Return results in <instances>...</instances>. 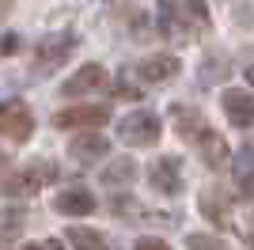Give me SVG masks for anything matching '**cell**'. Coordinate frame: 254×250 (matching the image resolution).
Listing matches in <instances>:
<instances>
[{"label": "cell", "instance_id": "cell-1", "mask_svg": "<svg viewBox=\"0 0 254 250\" xmlns=\"http://www.w3.org/2000/svg\"><path fill=\"white\" fill-rule=\"evenodd\" d=\"M159 133H163V122H159L152 110H133V114L118 118V136H122V144H129V148L156 144Z\"/></svg>", "mask_w": 254, "mask_h": 250}, {"label": "cell", "instance_id": "cell-2", "mask_svg": "<svg viewBox=\"0 0 254 250\" xmlns=\"http://www.w3.org/2000/svg\"><path fill=\"white\" fill-rule=\"evenodd\" d=\"M148 182L156 193H167V197H175V193H182L186 189V175H182V159L179 156H156L148 163Z\"/></svg>", "mask_w": 254, "mask_h": 250}, {"label": "cell", "instance_id": "cell-3", "mask_svg": "<svg viewBox=\"0 0 254 250\" xmlns=\"http://www.w3.org/2000/svg\"><path fill=\"white\" fill-rule=\"evenodd\" d=\"M76 50V38L72 34H53V38H42L38 50H34V72L38 76H50L53 68H61L64 57Z\"/></svg>", "mask_w": 254, "mask_h": 250}, {"label": "cell", "instance_id": "cell-4", "mask_svg": "<svg viewBox=\"0 0 254 250\" xmlns=\"http://www.w3.org/2000/svg\"><path fill=\"white\" fill-rule=\"evenodd\" d=\"M31 129H34V114H31L27 103L11 99V103L0 106V136H8V140H27Z\"/></svg>", "mask_w": 254, "mask_h": 250}, {"label": "cell", "instance_id": "cell-5", "mask_svg": "<svg viewBox=\"0 0 254 250\" xmlns=\"http://www.w3.org/2000/svg\"><path fill=\"white\" fill-rule=\"evenodd\" d=\"M110 122V110L99 103H84V106H64V110H57L53 114V125L57 129H80V125H91V129H99V125Z\"/></svg>", "mask_w": 254, "mask_h": 250}, {"label": "cell", "instance_id": "cell-6", "mask_svg": "<svg viewBox=\"0 0 254 250\" xmlns=\"http://www.w3.org/2000/svg\"><path fill=\"white\" fill-rule=\"evenodd\" d=\"M103 87H110L106 68L103 64H84V68H76V72L61 83V95L76 99V95H95V91H103Z\"/></svg>", "mask_w": 254, "mask_h": 250}, {"label": "cell", "instance_id": "cell-7", "mask_svg": "<svg viewBox=\"0 0 254 250\" xmlns=\"http://www.w3.org/2000/svg\"><path fill=\"white\" fill-rule=\"evenodd\" d=\"M53 175V163H31L23 167L19 175H11V182H4V193H11V197H31V193H38V189L50 182Z\"/></svg>", "mask_w": 254, "mask_h": 250}, {"label": "cell", "instance_id": "cell-8", "mask_svg": "<svg viewBox=\"0 0 254 250\" xmlns=\"http://www.w3.org/2000/svg\"><path fill=\"white\" fill-rule=\"evenodd\" d=\"M220 106H224V118L232 125H239V129L254 125V95L247 87H228L220 95Z\"/></svg>", "mask_w": 254, "mask_h": 250}, {"label": "cell", "instance_id": "cell-9", "mask_svg": "<svg viewBox=\"0 0 254 250\" xmlns=\"http://www.w3.org/2000/svg\"><path fill=\"white\" fill-rule=\"evenodd\" d=\"M193 140H197V152H201V159H205L209 167L228 163V140H224L216 129H209V125H205V129L193 136Z\"/></svg>", "mask_w": 254, "mask_h": 250}, {"label": "cell", "instance_id": "cell-10", "mask_svg": "<svg viewBox=\"0 0 254 250\" xmlns=\"http://www.w3.org/2000/svg\"><path fill=\"white\" fill-rule=\"evenodd\" d=\"M53 208L61 212V216H87V212H95V197L87 193V189H61Z\"/></svg>", "mask_w": 254, "mask_h": 250}, {"label": "cell", "instance_id": "cell-11", "mask_svg": "<svg viewBox=\"0 0 254 250\" xmlns=\"http://www.w3.org/2000/svg\"><path fill=\"white\" fill-rule=\"evenodd\" d=\"M68 148H72V159H80V163H95V159H106L110 140L99 136V133H84V136H76Z\"/></svg>", "mask_w": 254, "mask_h": 250}, {"label": "cell", "instance_id": "cell-12", "mask_svg": "<svg viewBox=\"0 0 254 250\" xmlns=\"http://www.w3.org/2000/svg\"><path fill=\"white\" fill-rule=\"evenodd\" d=\"M175 72H179V57H175V53H156V57H144V61H140V76L148 83H163Z\"/></svg>", "mask_w": 254, "mask_h": 250}, {"label": "cell", "instance_id": "cell-13", "mask_svg": "<svg viewBox=\"0 0 254 250\" xmlns=\"http://www.w3.org/2000/svg\"><path fill=\"white\" fill-rule=\"evenodd\" d=\"M232 175L247 197H254V148H239L232 156Z\"/></svg>", "mask_w": 254, "mask_h": 250}, {"label": "cell", "instance_id": "cell-14", "mask_svg": "<svg viewBox=\"0 0 254 250\" xmlns=\"http://www.w3.org/2000/svg\"><path fill=\"white\" fill-rule=\"evenodd\" d=\"M99 178H103L106 186H129V182L137 178V163H133L129 156H118L114 163H106V171Z\"/></svg>", "mask_w": 254, "mask_h": 250}, {"label": "cell", "instance_id": "cell-15", "mask_svg": "<svg viewBox=\"0 0 254 250\" xmlns=\"http://www.w3.org/2000/svg\"><path fill=\"white\" fill-rule=\"evenodd\" d=\"M68 247L72 250H106V235L95 228H68Z\"/></svg>", "mask_w": 254, "mask_h": 250}, {"label": "cell", "instance_id": "cell-16", "mask_svg": "<svg viewBox=\"0 0 254 250\" xmlns=\"http://www.w3.org/2000/svg\"><path fill=\"white\" fill-rule=\"evenodd\" d=\"M156 11H159V31H163V34H171V38H179V27H182V23H179V4H175V0H159V4H156Z\"/></svg>", "mask_w": 254, "mask_h": 250}, {"label": "cell", "instance_id": "cell-17", "mask_svg": "<svg viewBox=\"0 0 254 250\" xmlns=\"http://www.w3.org/2000/svg\"><path fill=\"white\" fill-rule=\"evenodd\" d=\"M171 114H175V125H179V133H182V136H197V133L205 129V122H201V114H197V110H186V106H175Z\"/></svg>", "mask_w": 254, "mask_h": 250}, {"label": "cell", "instance_id": "cell-18", "mask_svg": "<svg viewBox=\"0 0 254 250\" xmlns=\"http://www.w3.org/2000/svg\"><path fill=\"white\" fill-rule=\"evenodd\" d=\"M186 247H190V250H228L220 239H212V235H201V231L186 235Z\"/></svg>", "mask_w": 254, "mask_h": 250}, {"label": "cell", "instance_id": "cell-19", "mask_svg": "<svg viewBox=\"0 0 254 250\" xmlns=\"http://www.w3.org/2000/svg\"><path fill=\"white\" fill-rule=\"evenodd\" d=\"M19 224H23L19 212H11V216H4V212H0V235H4V239H8V235H15V231H19Z\"/></svg>", "mask_w": 254, "mask_h": 250}, {"label": "cell", "instance_id": "cell-20", "mask_svg": "<svg viewBox=\"0 0 254 250\" xmlns=\"http://www.w3.org/2000/svg\"><path fill=\"white\" fill-rule=\"evenodd\" d=\"M23 250H64V243L61 239H34V243H27Z\"/></svg>", "mask_w": 254, "mask_h": 250}, {"label": "cell", "instance_id": "cell-21", "mask_svg": "<svg viewBox=\"0 0 254 250\" xmlns=\"http://www.w3.org/2000/svg\"><path fill=\"white\" fill-rule=\"evenodd\" d=\"M137 250H171V247H167L163 239H140V243H137Z\"/></svg>", "mask_w": 254, "mask_h": 250}, {"label": "cell", "instance_id": "cell-22", "mask_svg": "<svg viewBox=\"0 0 254 250\" xmlns=\"http://www.w3.org/2000/svg\"><path fill=\"white\" fill-rule=\"evenodd\" d=\"M114 95H122V99H140L137 87H129V83H122V87H114Z\"/></svg>", "mask_w": 254, "mask_h": 250}, {"label": "cell", "instance_id": "cell-23", "mask_svg": "<svg viewBox=\"0 0 254 250\" xmlns=\"http://www.w3.org/2000/svg\"><path fill=\"white\" fill-rule=\"evenodd\" d=\"M247 83L254 87V64H247Z\"/></svg>", "mask_w": 254, "mask_h": 250}, {"label": "cell", "instance_id": "cell-24", "mask_svg": "<svg viewBox=\"0 0 254 250\" xmlns=\"http://www.w3.org/2000/svg\"><path fill=\"white\" fill-rule=\"evenodd\" d=\"M4 167H8V156H4V148H0V175H4Z\"/></svg>", "mask_w": 254, "mask_h": 250}, {"label": "cell", "instance_id": "cell-25", "mask_svg": "<svg viewBox=\"0 0 254 250\" xmlns=\"http://www.w3.org/2000/svg\"><path fill=\"white\" fill-rule=\"evenodd\" d=\"M247 243H251V250H254V235H247Z\"/></svg>", "mask_w": 254, "mask_h": 250}, {"label": "cell", "instance_id": "cell-26", "mask_svg": "<svg viewBox=\"0 0 254 250\" xmlns=\"http://www.w3.org/2000/svg\"><path fill=\"white\" fill-rule=\"evenodd\" d=\"M8 4H11V0H0V8H8Z\"/></svg>", "mask_w": 254, "mask_h": 250}]
</instances>
